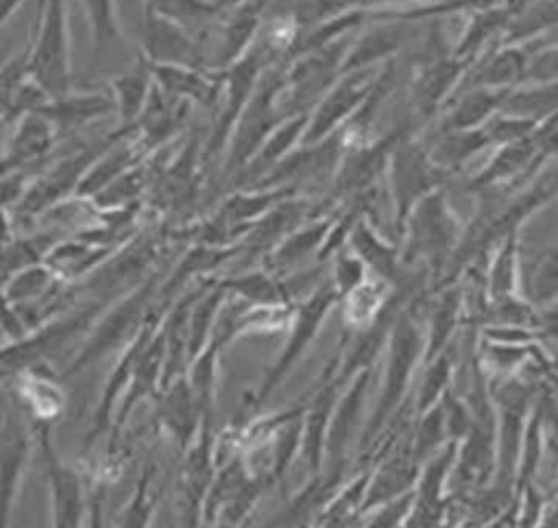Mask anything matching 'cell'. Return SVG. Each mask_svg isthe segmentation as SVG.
Segmentation results:
<instances>
[{"label":"cell","instance_id":"obj_37","mask_svg":"<svg viewBox=\"0 0 558 528\" xmlns=\"http://www.w3.org/2000/svg\"><path fill=\"white\" fill-rule=\"evenodd\" d=\"M506 116L527 118L534 122H543L558 113V79L547 83H530L514 87L504 105L501 111Z\"/></svg>","mask_w":558,"mask_h":528},{"label":"cell","instance_id":"obj_36","mask_svg":"<svg viewBox=\"0 0 558 528\" xmlns=\"http://www.w3.org/2000/svg\"><path fill=\"white\" fill-rule=\"evenodd\" d=\"M142 4L187 28L203 41V46L222 13L216 0H142Z\"/></svg>","mask_w":558,"mask_h":528},{"label":"cell","instance_id":"obj_9","mask_svg":"<svg viewBox=\"0 0 558 528\" xmlns=\"http://www.w3.org/2000/svg\"><path fill=\"white\" fill-rule=\"evenodd\" d=\"M37 447L41 449V463L50 495V526L52 528H85L89 491L76 467L68 465L50 441V423L35 421L33 425Z\"/></svg>","mask_w":558,"mask_h":528},{"label":"cell","instance_id":"obj_43","mask_svg":"<svg viewBox=\"0 0 558 528\" xmlns=\"http://www.w3.org/2000/svg\"><path fill=\"white\" fill-rule=\"evenodd\" d=\"M447 443H449V434H447V425H445L442 406L438 401L429 410L416 415V430H414V436L410 443V452H412V458L418 465H423Z\"/></svg>","mask_w":558,"mask_h":528},{"label":"cell","instance_id":"obj_11","mask_svg":"<svg viewBox=\"0 0 558 528\" xmlns=\"http://www.w3.org/2000/svg\"><path fill=\"white\" fill-rule=\"evenodd\" d=\"M379 72L381 65L340 74L333 85L323 94V98L312 107L303 144H318L338 133L364 105L377 83Z\"/></svg>","mask_w":558,"mask_h":528},{"label":"cell","instance_id":"obj_27","mask_svg":"<svg viewBox=\"0 0 558 528\" xmlns=\"http://www.w3.org/2000/svg\"><path fill=\"white\" fill-rule=\"evenodd\" d=\"M163 360H166V343H163V329L157 332L153 343L146 347L142 358L137 360L133 375L120 397V406L113 415V423L120 428L129 412L135 408L137 401L146 399L148 395L155 393V388L161 386L163 382Z\"/></svg>","mask_w":558,"mask_h":528},{"label":"cell","instance_id":"obj_16","mask_svg":"<svg viewBox=\"0 0 558 528\" xmlns=\"http://www.w3.org/2000/svg\"><path fill=\"white\" fill-rule=\"evenodd\" d=\"M144 61V59H142ZM155 85L168 96L185 100L190 105L198 103L205 107L218 105L222 89V70L192 68V65H172V63H148L144 61Z\"/></svg>","mask_w":558,"mask_h":528},{"label":"cell","instance_id":"obj_26","mask_svg":"<svg viewBox=\"0 0 558 528\" xmlns=\"http://www.w3.org/2000/svg\"><path fill=\"white\" fill-rule=\"evenodd\" d=\"M521 240L519 231L508 233L488 255L484 271L486 301H501L521 295Z\"/></svg>","mask_w":558,"mask_h":528},{"label":"cell","instance_id":"obj_31","mask_svg":"<svg viewBox=\"0 0 558 528\" xmlns=\"http://www.w3.org/2000/svg\"><path fill=\"white\" fill-rule=\"evenodd\" d=\"M427 144L432 159L445 168L447 172H456L462 168L471 157L493 146L486 124L471 131H440L434 129V137Z\"/></svg>","mask_w":558,"mask_h":528},{"label":"cell","instance_id":"obj_1","mask_svg":"<svg viewBox=\"0 0 558 528\" xmlns=\"http://www.w3.org/2000/svg\"><path fill=\"white\" fill-rule=\"evenodd\" d=\"M466 225L449 205L445 188L421 199L408 214L399 236L403 271H423L436 290L460 247Z\"/></svg>","mask_w":558,"mask_h":528},{"label":"cell","instance_id":"obj_24","mask_svg":"<svg viewBox=\"0 0 558 528\" xmlns=\"http://www.w3.org/2000/svg\"><path fill=\"white\" fill-rule=\"evenodd\" d=\"M379 22H386V24H377L368 28L353 44H349V50L340 65V74L364 70V68H377L395 59V55L405 44L408 35L403 26L408 22H401V20H379Z\"/></svg>","mask_w":558,"mask_h":528},{"label":"cell","instance_id":"obj_35","mask_svg":"<svg viewBox=\"0 0 558 528\" xmlns=\"http://www.w3.org/2000/svg\"><path fill=\"white\" fill-rule=\"evenodd\" d=\"M113 103H116V116L120 118L122 129H133L135 122L140 120L146 100L153 89V76L142 61V68L124 72L109 83Z\"/></svg>","mask_w":558,"mask_h":528},{"label":"cell","instance_id":"obj_41","mask_svg":"<svg viewBox=\"0 0 558 528\" xmlns=\"http://www.w3.org/2000/svg\"><path fill=\"white\" fill-rule=\"evenodd\" d=\"M20 393L24 404L37 417V421L50 423V417L59 412L63 404L59 382L50 373H39L37 367H31L20 373Z\"/></svg>","mask_w":558,"mask_h":528},{"label":"cell","instance_id":"obj_33","mask_svg":"<svg viewBox=\"0 0 558 528\" xmlns=\"http://www.w3.org/2000/svg\"><path fill=\"white\" fill-rule=\"evenodd\" d=\"M521 297L538 310L558 303V247H547L521 264Z\"/></svg>","mask_w":558,"mask_h":528},{"label":"cell","instance_id":"obj_18","mask_svg":"<svg viewBox=\"0 0 558 528\" xmlns=\"http://www.w3.org/2000/svg\"><path fill=\"white\" fill-rule=\"evenodd\" d=\"M375 377V367L357 373L353 380H349L340 397L336 401L331 423H329V436H327V456L331 460H340L342 454L347 452L351 439L357 434L362 428V417H364V404L368 397V388Z\"/></svg>","mask_w":558,"mask_h":528},{"label":"cell","instance_id":"obj_2","mask_svg":"<svg viewBox=\"0 0 558 528\" xmlns=\"http://www.w3.org/2000/svg\"><path fill=\"white\" fill-rule=\"evenodd\" d=\"M425 356V327L416 319L414 299L408 301L392 321L388 332L386 349L381 353V380L379 393L366 423L360 432V443H371L384 425L395 417L397 408L403 404L416 371L423 367Z\"/></svg>","mask_w":558,"mask_h":528},{"label":"cell","instance_id":"obj_51","mask_svg":"<svg viewBox=\"0 0 558 528\" xmlns=\"http://www.w3.org/2000/svg\"><path fill=\"white\" fill-rule=\"evenodd\" d=\"M24 0H0V28L7 24V20L13 17V13L22 7Z\"/></svg>","mask_w":558,"mask_h":528},{"label":"cell","instance_id":"obj_17","mask_svg":"<svg viewBox=\"0 0 558 528\" xmlns=\"http://www.w3.org/2000/svg\"><path fill=\"white\" fill-rule=\"evenodd\" d=\"M39 116H44L57 133H68L85 127L87 122L100 120L105 116L116 113V103L111 89H92V92H68L57 98H48L39 107H35Z\"/></svg>","mask_w":558,"mask_h":528},{"label":"cell","instance_id":"obj_28","mask_svg":"<svg viewBox=\"0 0 558 528\" xmlns=\"http://www.w3.org/2000/svg\"><path fill=\"white\" fill-rule=\"evenodd\" d=\"M57 135L59 133L52 127V122H48L37 111H26L17 118V122L13 124V129L9 133L4 157L13 166L22 168V166L44 157L46 153H50Z\"/></svg>","mask_w":558,"mask_h":528},{"label":"cell","instance_id":"obj_45","mask_svg":"<svg viewBox=\"0 0 558 528\" xmlns=\"http://www.w3.org/2000/svg\"><path fill=\"white\" fill-rule=\"evenodd\" d=\"M532 351V345H512V343H495L482 338V351L480 358L486 362V369H493L497 373L512 375Z\"/></svg>","mask_w":558,"mask_h":528},{"label":"cell","instance_id":"obj_29","mask_svg":"<svg viewBox=\"0 0 558 528\" xmlns=\"http://www.w3.org/2000/svg\"><path fill=\"white\" fill-rule=\"evenodd\" d=\"M63 284L44 262L28 264L0 281V299L13 308L44 303L61 295Z\"/></svg>","mask_w":558,"mask_h":528},{"label":"cell","instance_id":"obj_40","mask_svg":"<svg viewBox=\"0 0 558 528\" xmlns=\"http://www.w3.org/2000/svg\"><path fill=\"white\" fill-rule=\"evenodd\" d=\"M456 349L453 345L447 347L442 353H438L436 358H432L429 362H425L421 369V382L416 386V395H414V410L416 415L429 410L432 406H436L449 391H451V382H453V373H456Z\"/></svg>","mask_w":558,"mask_h":528},{"label":"cell","instance_id":"obj_30","mask_svg":"<svg viewBox=\"0 0 558 528\" xmlns=\"http://www.w3.org/2000/svg\"><path fill=\"white\" fill-rule=\"evenodd\" d=\"M307 122H310V111H301V113L283 118L262 142V146L255 153V157L251 159L246 172L257 175L262 179L277 164H281L294 148H299L303 144Z\"/></svg>","mask_w":558,"mask_h":528},{"label":"cell","instance_id":"obj_38","mask_svg":"<svg viewBox=\"0 0 558 528\" xmlns=\"http://www.w3.org/2000/svg\"><path fill=\"white\" fill-rule=\"evenodd\" d=\"M78 7L87 20L96 59L107 50L124 48V33L116 0H78Z\"/></svg>","mask_w":558,"mask_h":528},{"label":"cell","instance_id":"obj_34","mask_svg":"<svg viewBox=\"0 0 558 528\" xmlns=\"http://www.w3.org/2000/svg\"><path fill=\"white\" fill-rule=\"evenodd\" d=\"M229 295L214 281H207L194 299L187 314V358H196L211 340L220 308ZM190 364V362H187Z\"/></svg>","mask_w":558,"mask_h":528},{"label":"cell","instance_id":"obj_42","mask_svg":"<svg viewBox=\"0 0 558 528\" xmlns=\"http://www.w3.org/2000/svg\"><path fill=\"white\" fill-rule=\"evenodd\" d=\"M456 456H458V441H449L442 445L432 458H427L421 465L418 480H416V502L423 504H436L445 491V484L453 476L456 467Z\"/></svg>","mask_w":558,"mask_h":528},{"label":"cell","instance_id":"obj_32","mask_svg":"<svg viewBox=\"0 0 558 528\" xmlns=\"http://www.w3.org/2000/svg\"><path fill=\"white\" fill-rule=\"evenodd\" d=\"M395 292V286L381 277L368 275L355 290L340 299L342 303V321L349 332H357L368 327L386 308Z\"/></svg>","mask_w":558,"mask_h":528},{"label":"cell","instance_id":"obj_3","mask_svg":"<svg viewBox=\"0 0 558 528\" xmlns=\"http://www.w3.org/2000/svg\"><path fill=\"white\" fill-rule=\"evenodd\" d=\"M24 74L46 98L72 92L68 0H41L33 39L24 52Z\"/></svg>","mask_w":558,"mask_h":528},{"label":"cell","instance_id":"obj_14","mask_svg":"<svg viewBox=\"0 0 558 528\" xmlns=\"http://www.w3.org/2000/svg\"><path fill=\"white\" fill-rule=\"evenodd\" d=\"M473 61L475 59L449 55L445 59L418 65L410 92L416 118L421 116L423 122H429L434 116L442 113Z\"/></svg>","mask_w":558,"mask_h":528},{"label":"cell","instance_id":"obj_4","mask_svg":"<svg viewBox=\"0 0 558 528\" xmlns=\"http://www.w3.org/2000/svg\"><path fill=\"white\" fill-rule=\"evenodd\" d=\"M159 288H161V275L153 273L140 286L118 297L116 303H111V308L100 312L98 319L87 329L63 377H70L76 371L94 364L96 360L105 358L118 347L124 349L131 343V338L137 334V329L150 314V310L155 308L153 301L159 297Z\"/></svg>","mask_w":558,"mask_h":528},{"label":"cell","instance_id":"obj_22","mask_svg":"<svg viewBox=\"0 0 558 528\" xmlns=\"http://www.w3.org/2000/svg\"><path fill=\"white\" fill-rule=\"evenodd\" d=\"M116 253L113 244H100L87 238H65L54 244L44 255V264L63 281H76L89 277L98 266H102Z\"/></svg>","mask_w":558,"mask_h":528},{"label":"cell","instance_id":"obj_44","mask_svg":"<svg viewBox=\"0 0 558 528\" xmlns=\"http://www.w3.org/2000/svg\"><path fill=\"white\" fill-rule=\"evenodd\" d=\"M368 268L366 264L349 249L342 247L333 257H331V271H329V281L333 284L336 292L340 295V299L344 295H349L351 290H355L362 281H366L368 277Z\"/></svg>","mask_w":558,"mask_h":528},{"label":"cell","instance_id":"obj_39","mask_svg":"<svg viewBox=\"0 0 558 528\" xmlns=\"http://www.w3.org/2000/svg\"><path fill=\"white\" fill-rule=\"evenodd\" d=\"M510 13L497 4L490 9H482V11H473L469 17V24L464 26L458 44L453 46V55L456 57H466V59H477L488 46V41L495 35H501L504 28L510 22Z\"/></svg>","mask_w":558,"mask_h":528},{"label":"cell","instance_id":"obj_25","mask_svg":"<svg viewBox=\"0 0 558 528\" xmlns=\"http://www.w3.org/2000/svg\"><path fill=\"white\" fill-rule=\"evenodd\" d=\"M336 214H323L312 220H305L296 229H292L283 240H279L270 251H268V271H288L299 266L305 257L316 255L323 249L327 233L333 225Z\"/></svg>","mask_w":558,"mask_h":528},{"label":"cell","instance_id":"obj_49","mask_svg":"<svg viewBox=\"0 0 558 528\" xmlns=\"http://www.w3.org/2000/svg\"><path fill=\"white\" fill-rule=\"evenodd\" d=\"M536 177L549 188V192L554 194V199H558V157L549 159L538 172Z\"/></svg>","mask_w":558,"mask_h":528},{"label":"cell","instance_id":"obj_15","mask_svg":"<svg viewBox=\"0 0 558 528\" xmlns=\"http://www.w3.org/2000/svg\"><path fill=\"white\" fill-rule=\"evenodd\" d=\"M344 384L336 377V362L331 364V371H327L323 386L314 393L310 404H305V410L301 415V449L299 456L307 465L310 473L316 476L323 469V463L327 458V436H329V423L336 408V401L340 397Z\"/></svg>","mask_w":558,"mask_h":528},{"label":"cell","instance_id":"obj_8","mask_svg":"<svg viewBox=\"0 0 558 528\" xmlns=\"http://www.w3.org/2000/svg\"><path fill=\"white\" fill-rule=\"evenodd\" d=\"M281 89H283V70L264 72L259 79L251 100L246 103L244 111L240 113L233 133L227 144L225 153V168L231 170H246L255 153L259 151L262 142L268 133L288 116L281 109Z\"/></svg>","mask_w":558,"mask_h":528},{"label":"cell","instance_id":"obj_47","mask_svg":"<svg viewBox=\"0 0 558 528\" xmlns=\"http://www.w3.org/2000/svg\"><path fill=\"white\" fill-rule=\"evenodd\" d=\"M416 504V491H405L379 506H375V513L366 528H399L403 519L410 515V511Z\"/></svg>","mask_w":558,"mask_h":528},{"label":"cell","instance_id":"obj_50","mask_svg":"<svg viewBox=\"0 0 558 528\" xmlns=\"http://www.w3.org/2000/svg\"><path fill=\"white\" fill-rule=\"evenodd\" d=\"M13 242V218L7 207L0 205V249Z\"/></svg>","mask_w":558,"mask_h":528},{"label":"cell","instance_id":"obj_5","mask_svg":"<svg viewBox=\"0 0 558 528\" xmlns=\"http://www.w3.org/2000/svg\"><path fill=\"white\" fill-rule=\"evenodd\" d=\"M386 177L392 205L395 240L399 242L408 214L421 199L438 188H445V181L451 177V172H447L432 159L425 140L416 137L412 131L405 133L392 148L386 166Z\"/></svg>","mask_w":558,"mask_h":528},{"label":"cell","instance_id":"obj_7","mask_svg":"<svg viewBox=\"0 0 558 528\" xmlns=\"http://www.w3.org/2000/svg\"><path fill=\"white\" fill-rule=\"evenodd\" d=\"M102 310V301H92L81 310L63 312L46 321L17 340L0 345V373L20 375L31 367H39L41 360L50 358L78 336H85Z\"/></svg>","mask_w":558,"mask_h":528},{"label":"cell","instance_id":"obj_20","mask_svg":"<svg viewBox=\"0 0 558 528\" xmlns=\"http://www.w3.org/2000/svg\"><path fill=\"white\" fill-rule=\"evenodd\" d=\"M425 325L423 364L453 345V336L464 319V286L458 281L436 288Z\"/></svg>","mask_w":558,"mask_h":528},{"label":"cell","instance_id":"obj_10","mask_svg":"<svg viewBox=\"0 0 558 528\" xmlns=\"http://www.w3.org/2000/svg\"><path fill=\"white\" fill-rule=\"evenodd\" d=\"M270 55L264 44L255 41L253 48L240 57L235 63H231L227 70H222V89L218 98V120L209 135L205 157H214L216 153H222L229 144V137L233 133V127L244 111L246 103L251 100L259 79L266 72L264 59Z\"/></svg>","mask_w":558,"mask_h":528},{"label":"cell","instance_id":"obj_6","mask_svg":"<svg viewBox=\"0 0 558 528\" xmlns=\"http://www.w3.org/2000/svg\"><path fill=\"white\" fill-rule=\"evenodd\" d=\"M338 301H340V295L336 292L333 284L327 277L323 284H318L307 297H303L294 305V314L288 325V338L277 360L266 369L257 393L251 397V406H262L275 393V388L290 375V371L299 364L303 353L316 340L318 332L325 325V319L329 316V312Z\"/></svg>","mask_w":558,"mask_h":528},{"label":"cell","instance_id":"obj_21","mask_svg":"<svg viewBox=\"0 0 558 528\" xmlns=\"http://www.w3.org/2000/svg\"><path fill=\"white\" fill-rule=\"evenodd\" d=\"M159 419L172 441L181 447L187 449L194 439L198 436L203 428V417L196 406L194 393L187 382V373L172 380L161 388L159 395Z\"/></svg>","mask_w":558,"mask_h":528},{"label":"cell","instance_id":"obj_12","mask_svg":"<svg viewBox=\"0 0 558 528\" xmlns=\"http://www.w3.org/2000/svg\"><path fill=\"white\" fill-rule=\"evenodd\" d=\"M142 59L148 63L207 68L203 41L146 4H142Z\"/></svg>","mask_w":558,"mask_h":528},{"label":"cell","instance_id":"obj_19","mask_svg":"<svg viewBox=\"0 0 558 528\" xmlns=\"http://www.w3.org/2000/svg\"><path fill=\"white\" fill-rule=\"evenodd\" d=\"M347 247L366 264L371 275L381 277L392 286L401 281L405 273L401 264V244L386 238L368 216H362L353 225L347 238Z\"/></svg>","mask_w":558,"mask_h":528},{"label":"cell","instance_id":"obj_46","mask_svg":"<svg viewBox=\"0 0 558 528\" xmlns=\"http://www.w3.org/2000/svg\"><path fill=\"white\" fill-rule=\"evenodd\" d=\"M538 124L541 122H534V120H527V118L497 113L486 122V129H488V135L493 140V146H501V144H510V142L527 137L530 133H534L538 129Z\"/></svg>","mask_w":558,"mask_h":528},{"label":"cell","instance_id":"obj_23","mask_svg":"<svg viewBox=\"0 0 558 528\" xmlns=\"http://www.w3.org/2000/svg\"><path fill=\"white\" fill-rule=\"evenodd\" d=\"M514 87H471L460 92L442 111L436 129L440 131H471L484 127L501 111L506 96Z\"/></svg>","mask_w":558,"mask_h":528},{"label":"cell","instance_id":"obj_13","mask_svg":"<svg viewBox=\"0 0 558 528\" xmlns=\"http://www.w3.org/2000/svg\"><path fill=\"white\" fill-rule=\"evenodd\" d=\"M33 445L35 430L31 434L20 415H7L0 423V528L11 526Z\"/></svg>","mask_w":558,"mask_h":528},{"label":"cell","instance_id":"obj_48","mask_svg":"<svg viewBox=\"0 0 558 528\" xmlns=\"http://www.w3.org/2000/svg\"><path fill=\"white\" fill-rule=\"evenodd\" d=\"M521 48L527 50V52L541 50V48H558V24L551 26L549 31H545L543 35H538V37H534V39L521 44Z\"/></svg>","mask_w":558,"mask_h":528}]
</instances>
